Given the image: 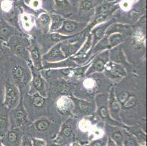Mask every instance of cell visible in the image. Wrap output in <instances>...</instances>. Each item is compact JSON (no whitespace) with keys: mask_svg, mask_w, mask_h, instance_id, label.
<instances>
[{"mask_svg":"<svg viewBox=\"0 0 147 146\" xmlns=\"http://www.w3.org/2000/svg\"><path fill=\"white\" fill-rule=\"evenodd\" d=\"M137 103V100H136L135 96H130L127 98V100L123 103V106L125 108H129L136 105Z\"/></svg>","mask_w":147,"mask_h":146,"instance_id":"5b68a950","label":"cell"},{"mask_svg":"<svg viewBox=\"0 0 147 146\" xmlns=\"http://www.w3.org/2000/svg\"><path fill=\"white\" fill-rule=\"evenodd\" d=\"M78 105L80 110L84 111V112H89L92 110V104L91 103L87 102L79 101L78 102Z\"/></svg>","mask_w":147,"mask_h":146,"instance_id":"277c9868","label":"cell"},{"mask_svg":"<svg viewBox=\"0 0 147 146\" xmlns=\"http://www.w3.org/2000/svg\"><path fill=\"white\" fill-rule=\"evenodd\" d=\"M111 74L114 77H121L125 75V72L120 67H113L111 70Z\"/></svg>","mask_w":147,"mask_h":146,"instance_id":"52a82bcc","label":"cell"},{"mask_svg":"<svg viewBox=\"0 0 147 146\" xmlns=\"http://www.w3.org/2000/svg\"><path fill=\"white\" fill-rule=\"evenodd\" d=\"M111 7V5H102V6L100 7V8H98V12L99 13H106L108 12V10H110Z\"/></svg>","mask_w":147,"mask_h":146,"instance_id":"83f0119b","label":"cell"},{"mask_svg":"<svg viewBox=\"0 0 147 146\" xmlns=\"http://www.w3.org/2000/svg\"><path fill=\"white\" fill-rule=\"evenodd\" d=\"M7 138H8L9 141L11 142V143H16L17 141V134L14 132H9L8 136H7Z\"/></svg>","mask_w":147,"mask_h":146,"instance_id":"4316f807","label":"cell"},{"mask_svg":"<svg viewBox=\"0 0 147 146\" xmlns=\"http://www.w3.org/2000/svg\"><path fill=\"white\" fill-rule=\"evenodd\" d=\"M17 100V95L16 88L11 85H8L6 88V95H5V104L6 106L12 108L15 105Z\"/></svg>","mask_w":147,"mask_h":146,"instance_id":"6da1fadb","label":"cell"},{"mask_svg":"<svg viewBox=\"0 0 147 146\" xmlns=\"http://www.w3.org/2000/svg\"><path fill=\"white\" fill-rule=\"evenodd\" d=\"M102 36H103V29H102V28L96 29L95 32H94V37H95V40H100V39L102 38Z\"/></svg>","mask_w":147,"mask_h":146,"instance_id":"d4e9b609","label":"cell"},{"mask_svg":"<svg viewBox=\"0 0 147 146\" xmlns=\"http://www.w3.org/2000/svg\"><path fill=\"white\" fill-rule=\"evenodd\" d=\"M76 50V47L75 45H69L67 47H65V49H64V51H65V54L67 56L69 54H72L73 53H74Z\"/></svg>","mask_w":147,"mask_h":146,"instance_id":"ffe728a7","label":"cell"},{"mask_svg":"<svg viewBox=\"0 0 147 146\" xmlns=\"http://www.w3.org/2000/svg\"><path fill=\"white\" fill-rule=\"evenodd\" d=\"M2 98V92H1V89H0V100Z\"/></svg>","mask_w":147,"mask_h":146,"instance_id":"d590c367","label":"cell"},{"mask_svg":"<svg viewBox=\"0 0 147 146\" xmlns=\"http://www.w3.org/2000/svg\"><path fill=\"white\" fill-rule=\"evenodd\" d=\"M0 146H2V145H1V144H0Z\"/></svg>","mask_w":147,"mask_h":146,"instance_id":"8d00e7d4","label":"cell"},{"mask_svg":"<svg viewBox=\"0 0 147 146\" xmlns=\"http://www.w3.org/2000/svg\"><path fill=\"white\" fill-rule=\"evenodd\" d=\"M50 21V17L47 14H42L37 20V24L40 26H45Z\"/></svg>","mask_w":147,"mask_h":146,"instance_id":"ba28073f","label":"cell"},{"mask_svg":"<svg viewBox=\"0 0 147 146\" xmlns=\"http://www.w3.org/2000/svg\"><path fill=\"white\" fill-rule=\"evenodd\" d=\"M105 67V63L102 60H97L92 66V69L96 71H102Z\"/></svg>","mask_w":147,"mask_h":146,"instance_id":"8fae6325","label":"cell"},{"mask_svg":"<svg viewBox=\"0 0 147 146\" xmlns=\"http://www.w3.org/2000/svg\"><path fill=\"white\" fill-rule=\"evenodd\" d=\"M57 1V3L58 5V6L59 7H63L67 5V1L66 0H56Z\"/></svg>","mask_w":147,"mask_h":146,"instance_id":"d6a6232c","label":"cell"},{"mask_svg":"<svg viewBox=\"0 0 147 146\" xmlns=\"http://www.w3.org/2000/svg\"><path fill=\"white\" fill-rule=\"evenodd\" d=\"M106 15H98L97 18H95V20H94V24H100V23L104 21L105 20V18H106Z\"/></svg>","mask_w":147,"mask_h":146,"instance_id":"f546056e","label":"cell"},{"mask_svg":"<svg viewBox=\"0 0 147 146\" xmlns=\"http://www.w3.org/2000/svg\"><path fill=\"white\" fill-rule=\"evenodd\" d=\"M34 146H44L45 145V143L42 140H34Z\"/></svg>","mask_w":147,"mask_h":146,"instance_id":"4dcf8cb0","label":"cell"},{"mask_svg":"<svg viewBox=\"0 0 147 146\" xmlns=\"http://www.w3.org/2000/svg\"><path fill=\"white\" fill-rule=\"evenodd\" d=\"M92 146H102V145L100 142H95L94 144L92 145Z\"/></svg>","mask_w":147,"mask_h":146,"instance_id":"e575fe53","label":"cell"},{"mask_svg":"<svg viewBox=\"0 0 147 146\" xmlns=\"http://www.w3.org/2000/svg\"><path fill=\"white\" fill-rule=\"evenodd\" d=\"M72 132V127L70 126H65V127H64L63 130H62V135H63L64 137H69V135H70V134H71Z\"/></svg>","mask_w":147,"mask_h":146,"instance_id":"cb8c5ba5","label":"cell"},{"mask_svg":"<svg viewBox=\"0 0 147 146\" xmlns=\"http://www.w3.org/2000/svg\"><path fill=\"white\" fill-rule=\"evenodd\" d=\"M12 72H13V75L16 80H18L20 83H24L25 80V73L24 71L21 67L17 66V65H14L12 68Z\"/></svg>","mask_w":147,"mask_h":146,"instance_id":"7a4b0ae2","label":"cell"},{"mask_svg":"<svg viewBox=\"0 0 147 146\" xmlns=\"http://www.w3.org/2000/svg\"><path fill=\"white\" fill-rule=\"evenodd\" d=\"M15 50L16 51V53H18V55H20L21 56H23L24 55H25L26 53V50H25L24 47H23L22 45H18L16 46L15 48Z\"/></svg>","mask_w":147,"mask_h":146,"instance_id":"d6986e66","label":"cell"},{"mask_svg":"<svg viewBox=\"0 0 147 146\" xmlns=\"http://www.w3.org/2000/svg\"><path fill=\"white\" fill-rule=\"evenodd\" d=\"M121 40V37L119 34H114V35L112 36L110 38V43L111 42L113 45L118 43L119 42H120Z\"/></svg>","mask_w":147,"mask_h":146,"instance_id":"7402d4cb","label":"cell"},{"mask_svg":"<svg viewBox=\"0 0 147 146\" xmlns=\"http://www.w3.org/2000/svg\"><path fill=\"white\" fill-rule=\"evenodd\" d=\"M44 102H45L44 99L42 96H35L34 98V100H33V103L36 107H42L44 104Z\"/></svg>","mask_w":147,"mask_h":146,"instance_id":"4fadbf2b","label":"cell"},{"mask_svg":"<svg viewBox=\"0 0 147 146\" xmlns=\"http://www.w3.org/2000/svg\"><path fill=\"white\" fill-rule=\"evenodd\" d=\"M32 58L34 59V61L36 63H38L40 61V53L39 50L37 48H34V49L32 51Z\"/></svg>","mask_w":147,"mask_h":146,"instance_id":"9a60e30c","label":"cell"},{"mask_svg":"<svg viewBox=\"0 0 147 146\" xmlns=\"http://www.w3.org/2000/svg\"><path fill=\"white\" fill-rule=\"evenodd\" d=\"M8 125V120L7 116L5 115H1L0 116V131L5 130Z\"/></svg>","mask_w":147,"mask_h":146,"instance_id":"9c48e42d","label":"cell"},{"mask_svg":"<svg viewBox=\"0 0 147 146\" xmlns=\"http://www.w3.org/2000/svg\"><path fill=\"white\" fill-rule=\"evenodd\" d=\"M51 38L53 41H59V40H63V39L67 38L66 37H63V36L60 35L59 34H51Z\"/></svg>","mask_w":147,"mask_h":146,"instance_id":"f1b7e54d","label":"cell"},{"mask_svg":"<svg viewBox=\"0 0 147 146\" xmlns=\"http://www.w3.org/2000/svg\"><path fill=\"white\" fill-rule=\"evenodd\" d=\"M49 126H50V124H49V122L47 120H38L36 123V128L40 132H43V131L47 130Z\"/></svg>","mask_w":147,"mask_h":146,"instance_id":"3957f363","label":"cell"},{"mask_svg":"<svg viewBox=\"0 0 147 146\" xmlns=\"http://www.w3.org/2000/svg\"><path fill=\"white\" fill-rule=\"evenodd\" d=\"M24 115L23 111L18 110V112H16V117L18 118V119H23L24 118Z\"/></svg>","mask_w":147,"mask_h":146,"instance_id":"836d02e7","label":"cell"},{"mask_svg":"<svg viewBox=\"0 0 147 146\" xmlns=\"http://www.w3.org/2000/svg\"><path fill=\"white\" fill-rule=\"evenodd\" d=\"M52 20H53V29L59 27L61 23V19L59 16L57 15H53L52 16Z\"/></svg>","mask_w":147,"mask_h":146,"instance_id":"44dd1931","label":"cell"},{"mask_svg":"<svg viewBox=\"0 0 147 146\" xmlns=\"http://www.w3.org/2000/svg\"><path fill=\"white\" fill-rule=\"evenodd\" d=\"M76 29V24L72 21H66L64 24V29L67 32H73Z\"/></svg>","mask_w":147,"mask_h":146,"instance_id":"30bf717a","label":"cell"},{"mask_svg":"<svg viewBox=\"0 0 147 146\" xmlns=\"http://www.w3.org/2000/svg\"><path fill=\"white\" fill-rule=\"evenodd\" d=\"M112 137L118 144H121V142H122V135H121L120 132H115V133H113L112 135Z\"/></svg>","mask_w":147,"mask_h":146,"instance_id":"ac0fdd59","label":"cell"},{"mask_svg":"<svg viewBox=\"0 0 147 146\" xmlns=\"http://www.w3.org/2000/svg\"><path fill=\"white\" fill-rule=\"evenodd\" d=\"M128 97H129V94L127 93V92H123L118 96V102L123 104L127 100Z\"/></svg>","mask_w":147,"mask_h":146,"instance_id":"2e32d148","label":"cell"},{"mask_svg":"<svg viewBox=\"0 0 147 146\" xmlns=\"http://www.w3.org/2000/svg\"><path fill=\"white\" fill-rule=\"evenodd\" d=\"M91 7H92V2L89 1V0H85L81 4V8H82L83 10H90Z\"/></svg>","mask_w":147,"mask_h":146,"instance_id":"484cf974","label":"cell"},{"mask_svg":"<svg viewBox=\"0 0 147 146\" xmlns=\"http://www.w3.org/2000/svg\"><path fill=\"white\" fill-rule=\"evenodd\" d=\"M99 113H100V116H101V118L103 119L108 118V110H107L106 107H101L100 108V110H99Z\"/></svg>","mask_w":147,"mask_h":146,"instance_id":"5bb4252c","label":"cell"},{"mask_svg":"<svg viewBox=\"0 0 147 146\" xmlns=\"http://www.w3.org/2000/svg\"><path fill=\"white\" fill-rule=\"evenodd\" d=\"M49 56L52 59H59L62 57V53L59 49V46H57L53 48L49 53Z\"/></svg>","mask_w":147,"mask_h":146,"instance_id":"8992f818","label":"cell"},{"mask_svg":"<svg viewBox=\"0 0 147 146\" xmlns=\"http://www.w3.org/2000/svg\"><path fill=\"white\" fill-rule=\"evenodd\" d=\"M52 146H57V145H52Z\"/></svg>","mask_w":147,"mask_h":146,"instance_id":"74e56055","label":"cell"},{"mask_svg":"<svg viewBox=\"0 0 147 146\" xmlns=\"http://www.w3.org/2000/svg\"><path fill=\"white\" fill-rule=\"evenodd\" d=\"M111 110L113 112H118L120 109L119 102L116 100H113V101L111 102Z\"/></svg>","mask_w":147,"mask_h":146,"instance_id":"e0dca14e","label":"cell"},{"mask_svg":"<svg viewBox=\"0 0 147 146\" xmlns=\"http://www.w3.org/2000/svg\"><path fill=\"white\" fill-rule=\"evenodd\" d=\"M125 145L126 146H137L136 142L133 140H127L125 141Z\"/></svg>","mask_w":147,"mask_h":146,"instance_id":"1f68e13d","label":"cell"},{"mask_svg":"<svg viewBox=\"0 0 147 146\" xmlns=\"http://www.w3.org/2000/svg\"><path fill=\"white\" fill-rule=\"evenodd\" d=\"M10 34V29L6 26L0 28V36L3 37H7Z\"/></svg>","mask_w":147,"mask_h":146,"instance_id":"603a6c76","label":"cell"},{"mask_svg":"<svg viewBox=\"0 0 147 146\" xmlns=\"http://www.w3.org/2000/svg\"><path fill=\"white\" fill-rule=\"evenodd\" d=\"M33 83H34V87L37 88V90H39L40 92L43 89V83H42V80H41L40 77H35V78L34 79Z\"/></svg>","mask_w":147,"mask_h":146,"instance_id":"7c38bea8","label":"cell"}]
</instances>
